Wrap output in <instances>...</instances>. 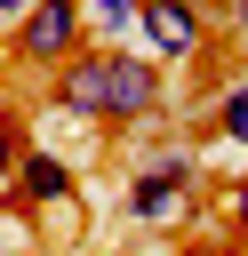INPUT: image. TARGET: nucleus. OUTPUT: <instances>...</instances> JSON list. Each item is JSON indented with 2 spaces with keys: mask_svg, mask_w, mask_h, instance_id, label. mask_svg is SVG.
I'll use <instances>...</instances> for the list:
<instances>
[{
  "mask_svg": "<svg viewBox=\"0 0 248 256\" xmlns=\"http://www.w3.org/2000/svg\"><path fill=\"white\" fill-rule=\"evenodd\" d=\"M192 200H200V152H192V144H160V152L136 160V176H128V192H120V216L160 232V224H184Z\"/></svg>",
  "mask_w": 248,
  "mask_h": 256,
  "instance_id": "2",
  "label": "nucleus"
},
{
  "mask_svg": "<svg viewBox=\"0 0 248 256\" xmlns=\"http://www.w3.org/2000/svg\"><path fill=\"white\" fill-rule=\"evenodd\" d=\"M16 200L40 216V208H64V200H80V168L64 160V152H40V144H24L16 152Z\"/></svg>",
  "mask_w": 248,
  "mask_h": 256,
  "instance_id": "5",
  "label": "nucleus"
},
{
  "mask_svg": "<svg viewBox=\"0 0 248 256\" xmlns=\"http://www.w3.org/2000/svg\"><path fill=\"white\" fill-rule=\"evenodd\" d=\"M48 104L72 120H96V128H144L168 104V64L152 48L136 56L128 40H80L48 72Z\"/></svg>",
  "mask_w": 248,
  "mask_h": 256,
  "instance_id": "1",
  "label": "nucleus"
},
{
  "mask_svg": "<svg viewBox=\"0 0 248 256\" xmlns=\"http://www.w3.org/2000/svg\"><path fill=\"white\" fill-rule=\"evenodd\" d=\"M8 200H16V168H0V208H8Z\"/></svg>",
  "mask_w": 248,
  "mask_h": 256,
  "instance_id": "11",
  "label": "nucleus"
},
{
  "mask_svg": "<svg viewBox=\"0 0 248 256\" xmlns=\"http://www.w3.org/2000/svg\"><path fill=\"white\" fill-rule=\"evenodd\" d=\"M224 16H232V32H240V40H248V0H232V8H224Z\"/></svg>",
  "mask_w": 248,
  "mask_h": 256,
  "instance_id": "10",
  "label": "nucleus"
},
{
  "mask_svg": "<svg viewBox=\"0 0 248 256\" xmlns=\"http://www.w3.org/2000/svg\"><path fill=\"white\" fill-rule=\"evenodd\" d=\"M32 144V128H24V112L16 104H0V168H16V152Z\"/></svg>",
  "mask_w": 248,
  "mask_h": 256,
  "instance_id": "8",
  "label": "nucleus"
},
{
  "mask_svg": "<svg viewBox=\"0 0 248 256\" xmlns=\"http://www.w3.org/2000/svg\"><path fill=\"white\" fill-rule=\"evenodd\" d=\"M192 136H216V144L248 152V72H232V80L216 88V104H208V120H200Z\"/></svg>",
  "mask_w": 248,
  "mask_h": 256,
  "instance_id": "6",
  "label": "nucleus"
},
{
  "mask_svg": "<svg viewBox=\"0 0 248 256\" xmlns=\"http://www.w3.org/2000/svg\"><path fill=\"white\" fill-rule=\"evenodd\" d=\"M224 208H232V232L248 240V176H240V184H224Z\"/></svg>",
  "mask_w": 248,
  "mask_h": 256,
  "instance_id": "9",
  "label": "nucleus"
},
{
  "mask_svg": "<svg viewBox=\"0 0 248 256\" xmlns=\"http://www.w3.org/2000/svg\"><path fill=\"white\" fill-rule=\"evenodd\" d=\"M208 0H144L136 8V32H144V48L160 56V64H200L208 48H216V32H208Z\"/></svg>",
  "mask_w": 248,
  "mask_h": 256,
  "instance_id": "4",
  "label": "nucleus"
},
{
  "mask_svg": "<svg viewBox=\"0 0 248 256\" xmlns=\"http://www.w3.org/2000/svg\"><path fill=\"white\" fill-rule=\"evenodd\" d=\"M80 40H88V8H80V0H32V8L8 24V64L48 80Z\"/></svg>",
  "mask_w": 248,
  "mask_h": 256,
  "instance_id": "3",
  "label": "nucleus"
},
{
  "mask_svg": "<svg viewBox=\"0 0 248 256\" xmlns=\"http://www.w3.org/2000/svg\"><path fill=\"white\" fill-rule=\"evenodd\" d=\"M24 8H32V0H0V16H8V24H16V16H24Z\"/></svg>",
  "mask_w": 248,
  "mask_h": 256,
  "instance_id": "12",
  "label": "nucleus"
},
{
  "mask_svg": "<svg viewBox=\"0 0 248 256\" xmlns=\"http://www.w3.org/2000/svg\"><path fill=\"white\" fill-rule=\"evenodd\" d=\"M80 8H88V40H128L144 0H80Z\"/></svg>",
  "mask_w": 248,
  "mask_h": 256,
  "instance_id": "7",
  "label": "nucleus"
}]
</instances>
